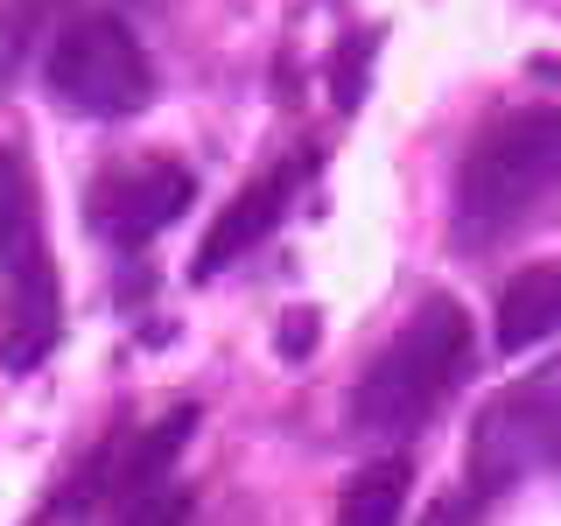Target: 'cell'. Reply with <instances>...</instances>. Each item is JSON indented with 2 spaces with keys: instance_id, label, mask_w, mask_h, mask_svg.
Instances as JSON below:
<instances>
[{
  "instance_id": "obj_11",
  "label": "cell",
  "mask_w": 561,
  "mask_h": 526,
  "mask_svg": "<svg viewBox=\"0 0 561 526\" xmlns=\"http://www.w3.org/2000/svg\"><path fill=\"white\" fill-rule=\"evenodd\" d=\"M22 245H35L28 232V175L14 155H0V260H14Z\"/></svg>"
},
{
  "instance_id": "obj_6",
  "label": "cell",
  "mask_w": 561,
  "mask_h": 526,
  "mask_svg": "<svg viewBox=\"0 0 561 526\" xmlns=\"http://www.w3.org/2000/svg\"><path fill=\"white\" fill-rule=\"evenodd\" d=\"M309 169H316V155H288V162H274V169H260L253 183L239 190L232 204H225V218L204 232L197 245V260H190V281H218L232 260H245L260 239L274 232L280 218H288V204H295V190L309 183Z\"/></svg>"
},
{
  "instance_id": "obj_4",
  "label": "cell",
  "mask_w": 561,
  "mask_h": 526,
  "mask_svg": "<svg viewBox=\"0 0 561 526\" xmlns=\"http://www.w3.org/2000/svg\"><path fill=\"white\" fill-rule=\"evenodd\" d=\"M561 464V358L534 365L470 421V499H499L526 470Z\"/></svg>"
},
{
  "instance_id": "obj_13",
  "label": "cell",
  "mask_w": 561,
  "mask_h": 526,
  "mask_svg": "<svg viewBox=\"0 0 561 526\" xmlns=\"http://www.w3.org/2000/svg\"><path fill=\"white\" fill-rule=\"evenodd\" d=\"M373 43H379V35H365L358 57L337 64V84H330V92H337V105H358V99H365V57H373Z\"/></svg>"
},
{
  "instance_id": "obj_2",
  "label": "cell",
  "mask_w": 561,
  "mask_h": 526,
  "mask_svg": "<svg viewBox=\"0 0 561 526\" xmlns=\"http://www.w3.org/2000/svg\"><path fill=\"white\" fill-rule=\"evenodd\" d=\"M470 373V316L449 295H428L408 330L365 365L358 393H351V421L365 435H414Z\"/></svg>"
},
{
  "instance_id": "obj_3",
  "label": "cell",
  "mask_w": 561,
  "mask_h": 526,
  "mask_svg": "<svg viewBox=\"0 0 561 526\" xmlns=\"http://www.w3.org/2000/svg\"><path fill=\"white\" fill-rule=\"evenodd\" d=\"M43 84L57 105H70L84 119H127L154 99L148 49L134 43V28L119 14H78V22H64L43 49Z\"/></svg>"
},
{
  "instance_id": "obj_12",
  "label": "cell",
  "mask_w": 561,
  "mask_h": 526,
  "mask_svg": "<svg viewBox=\"0 0 561 526\" xmlns=\"http://www.w3.org/2000/svg\"><path fill=\"white\" fill-rule=\"evenodd\" d=\"M57 8V0H8L0 8V84H8V70L22 64V49H28V35L43 28V14Z\"/></svg>"
},
{
  "instance_id": "obj_10",
  "label": "cell",
  "mask_w": 561,
  "mask_h": 526,
  "mask_svg": "<svg viewBox=\"0 0 561 526\" xmlns=\"http://www.w3.org/2000/svg\"><path fill=\"white\" fill-rule=\"evenodd\" d=\"M408 491H414L408 456H379V464H365L358 478L344 484L337 519H330V526H400V513H408Z\"/></svg>"
},
{
  "instance_id": "obj_7",
  "label": "cell",
  "mask_w": 561,
  "mask_h": 526,
  "mask_svg": "<svg viewBox=\"0 0 561 526\" xmlns=\"http://www.w3.org/2000/svg\"><path fill=\"white\" fill-rule=\"evenodd\" d=\"M64 338V281L35 245L8 260V295H0V365L35 373Z\"/></svg>"
},
{
  "instance_id": "obj_9",
  "label": "cell",
  "mask_w": 561,
  "mask_h": 526,
  "mask_svg": "<svg viewBox=\"0 0 561 526\" xmlns=\"http://www.w3.org/2000/svg\"><path fill=\"white\" fill-rule=\"evenodd\" d=\"M491 338H499L505 358L561 338V260H534V267H519L505 281L499 288V330Z\"/></svg>"
},
{
  "instance_id": "obj_1",
  "label": "cell",
  "mask_w": 561,
  "mask_h": 526,
  "mask_svg": "<svg viewBox=\"0 0 561 526\" xmlns=\"http://www.w3.org/2000/svg\"><path fill=\"white\" fill-rule=\"evenodd\" d=\"M561 183V105H519V113L491 119L470 140L463 169H456V239L484 245L534 210Z\"/></svg>"
},
{
  "instance_id": "obj_5",
  "label": "cell",
  "mask_w": 561,
  "mask_h": 526,
  "mask_svg": "<svg viewBox=\"0 0 561 526\" xmlns=\"http://www.w3.org/2000/svg\"><path fill=\"white\" fill-rule=\"evenodd\" d=\"M197 204V175L169 155H140V162L105 169L84 197V225L113 245H148L154 232H169L183 210Z\"/></svg>"
},
{
  "instance_id": "obj_14",
  "label": "cell",
  "mask_w": 561,
  "mask_h": 526,
  "mask_svg": "<svg viewBox=\"0 0 561 526\" xmlns=\"http://www.w3.org/2000/svg\"><path fill=\"white\" fill-rule=\"evenodd\" d=\"M309 338H316V323H309V316H295V323L280 330V351H288V358H302V351H309Z\"/></svg>"
},
{
  "instance_id": "obj_8",
  "label": "cell",
  "mask_w": 561,
  "mask_h": 526,
  "mask_svg": "<svg viewBox=\"0 0 561 526\" xmlns=\"http://www.w3.org/2000/svg\"><path fill=\"white\" fill-rule=\"evenodd\" d=\"M190 428H197V408H169L154 428H140L119 456H99L92 464V478H84L78 491H70V505H92V499H119V505H134L140 491H154L162 484V470L175 464V449L190 443Z\"/></svg>"
}]
</instances>
